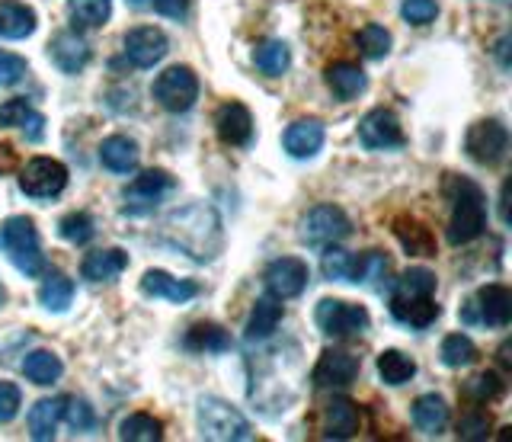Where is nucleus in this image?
Here are the masks:
<instances>
[{
  "label": "nucleus",
  "instance_id": "23",
  "mask_svg": "<svg viewBox=\"0 0 512 442\" xmlns=\"http://www.w3.org/2000/svg\"><path fill=\"white\" fill-rule=\"evenodd\" d=\"M0 129H23L29 141H42L45 116L36 113L26 100H7V103H0Z\"/></svg>",
  "mask_w": 512,
  "mask_h": 442
},
{
  "label": "nucleus",
  "instance_id": "46",
  "mask_svg": "<svg viewBox=\"0 0 512 442\" xmlns=\"http://www.w3.org/2000/svg\"><path fill=\"white\" fill-rule=\"evenodd\" d=\"M29 74V65L23 55L0 52V87H16Z\"/></svg>",
  "mask_w": 512,
  "mask_h": 442
},
{
  "label": "nucleus",
  "instance_id": "21",
  "mask_svg": "<svg viewBox=\"0 0 512 442\" xmlns=\"http://www.w3.org/2000/svg\"><path fill=\"white\" fill-rule=\"evenodd\" d=\"M282 318H285V308H282V298H276V295H260L256 298V305H253V311H250V321H247V340L250 343H263V340H269L272 334H276V327L282 324Z\"/></svg>",
  "mask_w": 512,
  "mask_h": 442
},
{
  "label": "nucleus",
  "instance_id": "7",
  "mask_svg": "<svg viewBox=\"0 0 512 442\" xmlns=\"http://www.w3.org/2000/svg\"><path fill=\"white\" fill-rule=\"evenodd\" d=\"M151 93L167 113H189L199 100V77L186 65H173L164 74H157Z\"/></svg>",
  "mask_w": 512,
  "mask_h": 442
},
{
  "label": "nucleus",
  "instance_id": "36",
  "mask_svg": "<svg viewBox=\"0 0 512 442\" xmlns=\"http://www.w3.org/2000/svg\"><path fill=\"white\" fill-rule=\"evenodd\" d=\"M253 61L266 77H282L288 65H292V52H288V45L282 39H269L253 52Z\"/></svg>",
  "mask_w": 512,
  "mask_h": 442
},
{
  "label": "nucleus",
  "instance_id": "29",
  "mask_svg": "<svg viewBox=\"0 0 512 442\" xmlns=\"http://www.w3.org/2000/svg\"><path fill=\"white\" fill-rule=\"evenodd\" d=\"M413 426L426 436H439L445 430L448 423V404L445 398H439V394H420V398L413 401Z\"/></svg>",
  "mask_w": 512,
  "mask_h": 442
},
{
  "label": "nucleus",
  "instance_id": "17",
  "mask_svg": "<svg viewBox=\"0 0 512 442\" xmlns=\"http://www.w3.org/2000/svg\"><path fill=\"white\" fill-rule=\"evenodd\" d=\"M215 132L218 138L224 141V145H231V148H244L250 145V138H253V116H250V109L244 103H224L218 113H215Z\"/></svg>",
  "mask_w": 512,
  "mask_h": 442
},
{
  "label": "nucleus",
  "instance_id": "39",
  "mask_svg": "<svg viewBox=\"0 0 512 442\" xmlns=\"http://www.w3.org/2000/svg\"><path fill=\"white\" fill-rule=\"evenodd\" d=\"M68 13L77 26L100 29L112 13V0H68Z\"/></svg>",
  "mask_w": 512,
  "mask_h": 442
},
{
  "label": "nucleus",
  "instance_id": "31",
  "mask_svg": "<svg viewBox=\"0 0 512 442\" xmlns=\"http://www.w3.org/2000/svg\"><path fill=\"white\" fill-rule=\"evenodd\" d=\"M64 372V362L52 353V350H32L26 359H23V375L29 378L32 385L39 388H48L55 385Z\"/></svg>",
  "mask_w": 512,
  "mask_h": 442
},
{
  "label": "nucleus",
  "instance_id": "33",
  "mask_svg": "<svg viewBox=\"0 0 512 442\" xmlns=\"http://www.w3.org/2000/svg\"><path fill=\"white\" fill-rule=\"evenodd\" d=\"M356 286H372L375 292H384V289L391 286V260L384 257L381 250H368V254H359Z\"/></svg>",
  "mask_w": 512,
  "mask_h": 442
},
{
  "label": "nucleus",
  "instance_id": "48",
  "mask_svg": "<svg viewBox=\"0 0 512 442\" xmlns=\"http://www.w3.org/2000/svg\"><path fill=\"white\" fill-rule=\"evenodd\" d=\"M490 430V414L484 410H468L458 423V439H484Z\"/></svg>",
  "mask_w": 512,
  "mask_h": 442
},
{
  "label": "nucleus",
  "instance_id": "25",
  "mask_svg": "<svg viewBox=\"0 0 512 442\" xmlns=\"http://www.w3.org/2000/svg\"><path fill=\"white\" fill-rule=\"evenodd\" d=\"M359 407L349 398H333L324 410V436L327 439H352L359 433Z\"/></svg>",
  "mask_w": 512,
  "mask_h": 442
},
{
  "label": "nucleus",
  "instance_id": "38",
  "mask_svg": "<svg viewBox=\"0 0 512 442\" xmlns=\"http://www.w3.org/2000/svg\"><path fill=\"white\" fill-rule=\"evenodd\" d=\"M119 439H125V442H157V439H164V423L151 414H128L119 423Z\"/></svg>",
  "mask_w": 512,
  "mask_h": 442
},
{
  "label": "nucleus",
  "instance_id": "44",
  "mask_svg": "<svg viewBox=\"0 0 512 442\" xmlns=\"http://www.w3.org/2000/svg\"><path fill=\"white\" fill-rule=\"evenodd\" d=\"M400 17L410 26H429L439 17V0H404L400 4Z\"/></svg>",
  "mask_w": 512,
  "mask_h": 442
},
{
  "label": "nucleus",
  "instance_id": "19",
  "mask_svg": "<svg viewBox=\"0 0 512 442\" xmlns=\"http://www.w3.org/2000/svg\"><path fill=\"white\" fill-rule=\"evenodd\" d=\"M141 292L148 298H164V302L173 305H186L199 295V286L189 279H176L164 270H148L141 276Z\"/></svg>",
  "mask_w": 512,
  "mask_h": 442
},
{
  "label": "nucleus",
  "instance_id": "50",
  "mask_svg": "<svg viewBox=\"0 0 512 442\" xmlns=\"http://www.w3.org/2000/svg\"><path fill=\"white\" fill-rule=\"evenodd\" d=\"M16 170H20V154H16L7 141H0V177H10Z\"/></svg>",
  "mask_w": 512,
  "mask_h": 442
},
{
  "label": "nucleus",
  "instance_id": "42",
  "mask_svg": "<svg viewBox=\"0 0 512 442\" xmlns=\"http://www.w3.org/2000/svg\"><path fill=\"white\" fill-rule=\"evenodd\" d=\"M391 33L384 26H378V23H365L359 33H356V45H359V52L365 55V58H372V61H381L384 55L391 52Z\"/></svg>",
  "mask_w": 512,
  "mask_h": 442
},
{
  "label": "nucleus",
  "instance_id": "1",
  "mask_svg": "<svg viewBox=\"0 0 512 442\" xmlns=\"http://www.w3.org/2000/svg\"><path fill=\"white\" fill-rule=\"evenodd\" d=\"M164 238L180 247L183 254H189L192 260L208 263L221 254V244H224V231H221V218L212 205L205 202H192L183 205L167 215L164 221Z\"/></svg>",
  "mask_w": 512,
  "mask_h": 442
},
{
  "label": "nucleus",
  "instance_id": "49",
  "mask_svg": "<svg viewBox=\"0 0 512 442\" xmlns=\"http://www.w3.org/2000/svg\"><path fill=\"white\" fill-rule=\"evenodd\" d=\"M23 407V391L13 382H0V423H13Z\"/></svg>",
  "mask_w": 512,
  "mask_h": 442
},
{
  "label": "nucleus",
  "instance_id": "26",
  "mask_svg": "<svg viewBox=\"0 0 512 442\" xmlns=\"http://www.w3.org/2000/svg\"><path fill=\"white\" fill-rule=\"evenodd\" d=\"M36 10L20 4V0H0V36L4 39H29L36 33Z\"/></svg>",
  "mask_w": 512,
  "mask_h": 442
},
{
  "label": "nucleus",
  "instance_id": "51",
  "mask_svg": "<svg viewBox=\"0 0 512 442\" xmlns=\"http://www.w3.org/2000/svg\"><path fill=\"white\" fill-rule=\"evenodd\" d=\"M500 362H503L506 369L512 366V359H509V343H503V346H500Z\"/></svg>",
  "mask_w": 512,
  "mask_h": 442
},
{
  "label": "nucleus",
  "instance_id": "20",
  "mask_svg": "<svg viewBox=\"0 0 512 442\" xmlns=\"http://www.w3.org/2000/svg\"><path fill=\"white\" fill-rule=\"evenodd\" d=\"M282 148L288 151V157H295V161H308V157H314L324 148V125L317 119L292 122L282 135Z\"/></svg>",
  "mask_w": 512,
  "mask_h": 442
},
{
  "label": "nucleus",
  "instance_id": "40",
  "mask_svg": "<svg viewBox=\"0 0 512 442\" xmlns=\"http://www.w3.org/2000/svg\"><path fill=\"white\" fill-rule=\"evenodd\" d=\"M442 362L448 369H464L471 366V362L477 359V346L468 334H448L442 340V350H439Z\"/></svg>",
  "mask_w": 512,
  "mask_h": 442
},
{
  "label": "nucleus",
  "instance_id": "37",
  "mask_svg": "<svg viewBox=\"0 0 512 442\" xmlns=\"http://www.w3.org/2000/svg\"><path fill=\"white\" fill-rule=\"evenodd\" d=\"M39 302H42L48 311H55V314L68 311L71 302H74V282H71L68 276H61V273L45 276V282L39 286Z\"/></svg>",
  "mask_w": 512,
  "mask_h": 442
},
{
  "label": "nucleus",
  "instance_id": "6",
  "mask_svg": "<svg viewBox=\"0 0 512 442\" xmlns=\"http://www.w3.org/2000/svg\"><path fill=\"white\" fill-rule=\"evenodd\" d=\"M314 321L320 327V334L330 340L359 337L368 330V324H372L365 305H352V302H343V298H324L314 311Z\"/></svg>",
  "mask_w": 512,
  "mask_h": 442
},
{
  "label": "nucleus",
  "instance_id": "24",
  "mask_svg": "<svg viewBox=\"0 0 512 442\" xmlns=\"http://www.w3.org/2000/svg\"><path fill=\"white\" fill-rule=\"evenodd\" d=\"M128 266V254L122 247H106V250H93V254L84 257L80 263V273L90 282H112L125 273Z\"/></svg>",
  "mask_w": 512,
  "mask_h": 442
},
{
  "label": "nucleus",
  "instance_id": "47",
  "mask_svg": "<svg viewBox=\"0 0 512 442\" xmlns=\"http://www.w3.org/2000/svg\"><path fill=\"white\" fill-rule=\"evenodd\" d=\"M64 420L71 423V430L84 433L93 426V407L84 398H68L64 401Z\"/></svg>",
  "mask_w": 512,
  "mask_h": 442
},
{
  "label": "nucleus",
  "instance_id": "18",
  "mask_svg": "<svg viewBox=\"0 0 512 442\" xmlns=\"http://www.w3.org/2000/svg\"><path fill=\"white\" fill-rule=\"evenodd\" d=\"M48 58L55 61V68L64 74H80L90 65V45L84 36H77L74 29H64L52 42H48Z\"/></svg>",
  "mask_w": 512,
  "mask_h": 442
},
{
  "label": "nucleus",
  "instance_id": "32",
  "mask_svg": "<svg viewBox=\"0 0 512 442\" xmlns=\"http://www.w3.org/2000/svg\"><path fill=\"white\" fill-rule=\"evenodd\" d=\"M183 346L192 353H224V350H231V337H228V330L218 324H196L186 330Z\"/></svg>",
  "mask_w": 512,
  "mask_h": 442
},
{
  "label": "nucleus",
  "instance_id": "13",
  "mask_svg": "<svg viewBox=\"0 0 512 442\" xmlns=\"http://www.w3.org/2000/svg\"><path fill=\"white\" fill-rule=\"evenodd\" d=\"M359 141L368 151H394L404 148V129H400V119L391 113V109H368L359 122Z\"/></svg>",
  "mask_w": 512,
  "mask_h": 442
},
{
  "label": "nucleus",
  "instance_id": "12",
  "mask_svg": "<svg viewBox=\"0 0 512 442\" xmlns=\"http://www.w3.org/2000/svg\"><path fill=\"white\" fill-rule=\"evenodd\" d=\"M464 321L468 324H487V327H509L512 321V292L500 282L480 289L468 308H464Z\"/></svg>",
  "mask_w": 512,
  "mask_h": 442
},
{
  "label": "nucleus",
  "instance_id": "45",
  "mask_svg": "<svg viewBox=\"0 0 512 442\" xmlns=\"http://www.w3.org/2000/svg\"><path fill=\"white\" fill-rule=\"evenodd\" d=\"M132 10H154L167 20H183L189 13V0H128Z\"/></svg>",
  "mask_w": 512,
  "mask_h": 442
},
{
  "label": "nucleus",
  "instance_id": "10",
  "mask_svg": "<svg viewBox=\"0 0 512 442\" xmlns=\"http://www.w3.org/2000/svg\"><path fill=\"white\" fill-rule=\"evenodd\" d=\"M68 186V167L55 157H32L20 170V189L29 199H55Z\"/></svg>",
  "mask_w": 512,
  "mask_h": 442
},
{
  "label": "nucleus",
  "instance_id": "28",
  "mask_svg": "<svg viewBox=\"0 0 512 442\" xmlns=\"http://www.w3.org/2000/svg\"><path fill=\"white\" fill-rule=\"evenodd\" d=\"M324 77H327V87L333 90V97H340V100H356L368 87L365 71L359 65H352V61H333Z\"/></svg>",
  "mask_w": 512,
  "mask_h": 442
},
{
  "label": "nucleus",
  "instance_id": "43",
  "mask_svg": "<svg viewBox=\"0 0 512 442\" xmlns=\"http://www.w3.org/2000/svg\"><path fill=\"white\" fill-rule=\"evenodd\" d=\"M503 391H506V382L496 372H480L471 378L468 385H464V394H468V398L480 407L496 401V398H503Z\"/></svg>",
  "mask_w": 512,
  "mask_h": 442
},
{
  "label": "nucleus",
  "instance_id": "35",
  "mask_svg": "<svg viewBox=\"0 0 512 442\" xmlns=\"http://www.w3.org/2000/svg\"><path fill=\"white\" fill-rule=\"evenodd\" d=\"M378 375H381V382L391 388L407 385L416 375V362L400 350H384V353H378Z\"/></svg>",
  "mask_w": 512,
  "mask_h": 442
},
{
  "label": "nucleus",
  "instance_id": "16",
  "mask_svg": "<svg viewBox=\"0 0 512 442\" xmlns=\"http://www.w3.org/2000/svg\"><path fill=\"white\" fill-rule=\"evenodd\" d=\"M359 369H362L359 356H352L346 350H324L311 372V382L317 388H346L356 382Z\"/></svg>",
  "mask_w": 512,
  "mask_h": 442
},
{
  "label": "nucleus",
  "instance_id": "11",
  "mask_svg": "<svg viewBox=\"0 0 512 442\" xmlns=\"http://www.w3.org/2000/svg\"><path fill=\"white\" fill-rule=\"evenodd\" d=\"M176 186V180L167 170H144L138 177L125 186V215H148L157 209V202L164 199L170 189Z\"/></svg>",
  "mask_w": 512,
  "mask_h": 442
},
{
  "label": "nucleus",
  "instance_id": "52",
  "mask_svg": "<svg viewBox=\"0 0 512 442\" xmlns=\"http://www.w3.org/2000/svg\"><path fill=\"white\" fill-rule=\"evenodd\" d=\"M0 305H4V286H0Z\"/></svg>",
  "mask_w": 512,
  "mask_h": 442
},
{
  "label": "nucleus",
  "instance_id": "14",
  "mask_svg": "<svg viewBox=\"0 0 512 442\" xmlns=\"http://www.w3.org/2000/svg\"><path fill=\"white\" fill-rule=\"evenodd\" d=\"M308 279H311V270L308 263L298 260V257H279L266 266L263 273V282H266V292L276 295V298H298L304 289H308Z\"/></svg>",
  "mask_w": 512,
  "mask_h": 442
},
{
  "label": "nucleus",
  "instance_id": "2",
  "mask_svg": "<svg viewBox=\"0 0 512 442\" xmlns=\"http://www.w3.org/2000/svg\"><path fill=\"white\" fill-rule=\"evenodd\" d=\"M391 314L413 330H426L429 324H436L442 314V308L436 305V273L426 270V266H410L391 289Z\"/></svg>",
  "mask_w": 512,
  "mask_h": 442
},
{
  "label": "nucleus",
  "instance_id": "9",
  "mask_svg": "<svg viewBox=\"0 0 512 442\" xmlns=\"http://www.w3.org/2000/svg\"><path fill=\"white\" fill-rule=\"evenodd\" d=\"M506 148H509V132L500 119H480L464 135V151H468L474 164L484 167L500 164L506 157Z\"/></svg>",
  "mask_w": 512,
  "mask_h": 442
},
{
  "label": "nucleus",
  "instance_id": "22",
  "mask_svg": "<svg viewBox=\"0 0 512 442\" xmlns=\"http://www.w3.org/2000/svg\"><path fill=\"white\" fill-rule=\"evenodd\" d=\"M394 238L410 257H436V234H432L423 221H416L410 215L394 218Z\"/></svg>",
  "mask_w": 512,
  "mask_h": 442
},
{
  "label": "nucleus",
  "instance_id": "41",
  "mask_svg": "<svg viewBox=\"0 0 512 442\" xmlns=\"http://www.w3.org/2000/svg\"><path fill=\"white\" fill-rule=\"evenodd\" d=\"M58 234H61V238L68 241V244L84 247V244L93 241L96 221H93V215H87V212H71V215H64V218L58 221Z\"/></svg>",
  "mask_w": 512,
  "mask_h": 442
},
{
  "label": "nucleus",
  "instance_id": "30",
  "mask_svg": "<svg viewBox=\"0 0 512 442\" xmlns=\"http://www.w3.org/2000/svg\"><path fill=\"white\" fill-rule=\"evenodd\" d=\"M64 401L68 398H42L36 407L29 410V436L36 442L55 439L58 423L64 420Z\"/></svg>",
  "mask_w": 512,
  "mask_h": 442
},
{
  "label": "nucleus",
  "instance_id": "27",
  "mask_svg": "<svg viewBox=\"0 0 512 442\" xmlns=\"http://www.w3.org/2000/svg\"><path fill=\"white\" fill-rule=\"evenodd\" d=\"M138 141L128 135H109L100 145V164L112 173H132L138 167Z\"/></svg>",
  "mask_w": 512,
  "mask_h": 442
},
{
  "label": "nucleus",
  "instance_id": "8",
  "mask_svg": "<svg viewBox=\"0 0 512 442\" xmlns=\"http://www.w3.org/2000/svg\"><path fill=\"white\" fill-rule=\"evenodd\" d=\"M352 234V221L340 205H314V209L301 218V241L311 247L340 244Z\"/></svg>",
  "mask_w": 512,
  "mask_h": 442
},
{
  "label": "nucleus",
  "instance_id": "4",
  "mask_svg": "<svg viewBox=\"0 0 512 442\" xmlns=\"http://www.w3.org/2000/svg\"><path fill=\"white\" fill-rule=\"evenodd\" d=\"M0 254L29 279L45 273V254H42L36 221L26 215H10L4 225H0Z\"/></svg>",
  "mask_w": 512,
  "mask_h": 442
},
{
  "label": "nucleus",
  "instance_id": "3",
  "mask_svg": "<svg viewBox=\"0 0 512 442\" xmlns=\"http://www.w3.org/2000/svg\"><path fill=\"white\" fill-rule=\"evenodd\" d=\"M445 193L452 199V215H448V244H471L487 228V196L468 177H448Z\"/></svg>",
  "mask_w": 512,
  "mask_h": 442
},
{
  "label": "nucleus",
  "instance_id": "15",
  "mask_svg": "<svg viewBox=\"0 0 512 442\" xmlns=\"http://www.w3.org/2000/svg\"><path fill=\"white\" fill-rule=\"evenodd\" d=\"M122 49L135 68H154L157 61H164V55L170 52V39L164 36V29H157V26H135L125 33Z\"/></svg>",
  "mask_w": 512,
  "mask_h": 442
},
{
  "label": "nucleus",
  "instance_id": "5",
  "mask_svg": "<svg viewBox=\"0 0 512 442\" xmlns=\"http://www.w3.org/2000/svg\"><path fill=\"white\" fill-rule=\"evenodd\" d=\"M199 433L212 442H247L253 439L250 420L240 410L221 398H202L199 401Z\"/></svg>",
  "mask_w": 512,
  "mask_h": 442
},
{
  "label": "nucleus",
  "instance_id": "34",
  "mask_svg": "<svg viewBox=\"0 0 512 442\" xmlns=\"http://www.w3.org/2000/svg\"><path fill=\"white\" fill-rule=\"evenodd\" d=\"M320 270L330 282H356V273H359V257L349 254V250L336 247V244H327L324 250V260H320Z\"/></svg>",
  "mask_w": 512,
  "mask_h": 442
}]
</instances>
